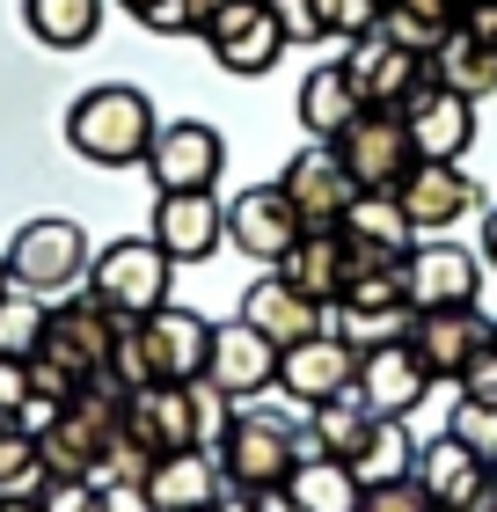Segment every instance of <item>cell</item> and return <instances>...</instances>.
<instances>
[{
    "label": "cell",
    "instance_id": "41",
    "mask_svg": "<svg viewBox=\"0 0 497 512\" xmlns=\"http://www.w3.org/2000/svg\"><path fill=\"white\" fill-rule=\"evenodd\" d=\"M454 395H461V403H497V344H490V352L454 381Z\"/></svg>",
    "mask_w": 497,
    "mask_h": 512
},
{
    "label": "cell",
    "instance_id": "34",
    "mask_svg": "<svg viewBox=\"0 0 497 512\" xmlns=\"http://www.w3.org/2000/svg\"><path fill=\"white\" fill-rule=\"evenodd\" d=\"M44 322H52V300L8 286V293H0V359H30L44 344Z\"/></svg>",
    "mask_w": 497,
    "mask_h": 512
},
{
    "label": "cell",
    "instance_id": "21",
    "mask_svg": "<svg viewBox=\"0 0 497 512\" xmlns=\"http://www.w3.org/2000/svg\"><path fill=\"white\" fill-rule=\"evenodd\" d=\"M125 432L147 447L154 461L161 454H183V447H198V425H191V381H147V388H132L125 395Z\"/></svg>",
    "mask_w": 497,
    "mask_h": 512
},
{
    "label": "cell",
    "instance_id": "33",
    "mask_svg": "<svg viewBox=\"0 0 497 512\" xmlns=\"http://www.w3.org/2000/svg\"><path fill=\"white\" fill-rule=\"evenodd\" d=\"M44 491H52V476H44L37 439L22 432V425H0V505H15V498H44Z\"/></svg>",
    "mask_w": 497,
    "mask_h": 512
},
{
    "label": "cell",
    "instance_id": "1",
    "mask_svg": "<svg viewBox=\"0 0 497 512\" xmlns=\"http://www.w3.org/2000/svg\"><path fill=\"white\" fill-rule=\"evenodd\" d=\"M154 132H161V118H154L147 88H132V81H103V88H88V96H74V110H66V147L81 161H96V169L147 161Z\"/></svg>",
    "mask_w": 497,
    "mask_h": 512
},
{
    "label": "cell",
    "instance_id": "20",
    "mask_svg": "<svg viewBox=\"0 0 497 512\" xmlns=\"http://www.w3.org/2000/svg\"><path fill=\"white\" fill-rule=\"evenodd\" d=\"M205 381L212 388H227L234 403H249V395H264V388H278V344L256 330V322H220L212 330V366H205Z\"/></svg>",
    "mask_w": 497,
    "mask_h": 512
},
{
    "label": "cell",
    "instance_id": "37",
    "mask_svg": "<svg viewBox=\"0 0 497 512\" xmlns=\"http://www.w3.org/2000/svg\"><path fill=\"white\" fill-rule=\"evenodd\" d=\"M446 432H454L461 447H476L490 469H497V403H461V395H454V417H446Z\"/></svg>",
    "mask_w": 497,
    "mask_h": 512
},
{
    "label": "cell",
    "instance_id": "23",
    "mask_svg": "<svg viewBox=\"0 0 497 512\" xmlns=\"http://www.w3.org/2000/svg\"><path fill=\"white\" fill-rule=\"evenodd\" d=\"M242 322H256V330H264L278 352H286V344H300V337H315V330H322V300H307L293 278L264 271V278H256V286L242 293Z\"/></svg>",
    "mask_w": 497,
    "mask_h": 512
},
{
    "label": "cell",
    "instance_id": "5",
    "mask_svg": "<svg viewBox=\"0 0 497 512\" xmlns=\"http://www.w3.org/2000/svg\"><path fill=\"white\" fill-rule=\"evenodd\" d=\"M117 330H125V322H117L103 300L81 286L74 300H59V308H52V322H44V344H37V352L52 359V366H66V374L88 388V381H103V374H110ZM37 352H30V359H37Z\"/></svg>",
    "mask_w": 497,
    "mask_h": 512
},
{
    "label": "cell",
    "instance_id": "11",
    "mask_svg": "<svg viewBox=\"0 0 497 512\" xmlns=\"http://www.w3.org/2000/svg\"><path fill=\"white\" fill-rule=\"evenodd\" d=\"M220 169H227V139H220V125H205V118L161 125L154 147H147L154 191H220Z\"/></svg>",
    "mask_w": 497,
    "mask_h": 512
},
{
    "label": "cell",
    "instance_id": "40",
    "mask_svg": "<svg viewBox=\"0 0 497 512\" xmlns=\"http://www.w3.org/2000/svg\"><path fill=\"white\" fill-rule=\"evenodd\" d=\"M30 403V359H0V425H15Z\"/></svg>",
    "mask_w": 497,
    "mask_h": 512
},
{
    "label": "cell",
    "instance_id": "9",
    "mask_svg": "<svg viewBox=\"0 0 497 512\" xmlns=\"http://www.w3.org/2000/svg\"><path fill=\"white\" fill-rule=\"evenodd\" d=\"M132 337H139V366H147V381H205V366H212V322L198 308H154L147 322H132Z\"/></svg>",
    "mask_w": 497,
    "mask_h": 512
},
{
    "label": "cell",
    "instance_id": "16",
    "mask_svg": "<svg viewBox=\"0 0 497 512\" xmlns=\"http://www.w3.org/2000/svg\"><path fill=\"white\" fill-rule=\"evenodd\" d=\"M359 403L373 417H417V403L432 395L439 381L424 374V359H417V344L410 337H395V344H373V352H359Z\"/></svg>",
    "mask_w": 497,
    "mask_h": 512
},
{
    "label": "cell",
    "instance_id": "26",
    "mask_svg": "<svg viewBox=\"0 0 497 512\" xmlns=\"http://www.w3.org/2000/svg\"><path fill=\"white\" fill-rule=\"evenodd\" d=\"M359 110H366V103H359V88H351L344 59H329V66H315V74L300 81V132L322 139V147H329L351 118H359Z\"/></svg>",
    "mask_w": 497,
    "mask_h": 512
},
{
    "label": "cell",
    "instance_id": "3",
    "mask_svg": "<svg viewBox=\"0 0 497 512\" xmlns=\"http://www.w3.org/2000/svg\"><path fill=\"white\" fill-rule=\"evenodd\" d=\"M169 286H176V264L161 256L154 235L103 242L96 264H88V293H96L117 322H147L154 308H169Z\"/></svg>",
    "mask_w": 497,
    "mask_h": 512
},
{
    "label": "cell",
    "instance_id": "47",
    "mask_svg": "<svg viewBox=\"0 0 497 512\" xmlns=\"http://www.w3.org/2000/svg\"><path fill=\"white\" fill-rule=\"evenodd\" d=\"M117 8H132V15H147V8H154V0H117Z\"/></svg>",
    "mask_w": 497,
    "mask_h": 512
},
{
    "label": "cell",
    "instance_id": "29",
    "mask_svg": "<svg viewBox=\"0 0 497 512\" xmlns=\"http://www.w3.org/2000/svg\"><path fill=\"white\" fill-rule=\"evenodd\" d=\"M22 22H30L37 44L52 52H81L103 30V0H22Z\"/></svg>",
    "mask_w": 497,
    "mask_h": 512
},
{
    "label": "cell",
    "instance_id": "6",
    "mask_svg": "<svg viewBox=\"0 0 497 512\" xmlns=\"http://www.w3.org/2000/svg\"><path fill=\"white\" fill-rule=\"evenodd\" d=\"M402 300H410L417 315L476 308L483 300V256L461 249L454 235H424L410 256H402Z\"/></svg>",
    "mask_w": 497,
    "mask_h": 512
},
{
    "label": "cell",
    "instance_id": "36",
    "mask_svg": "<svg viewBox=\"0 0 497 512\" xmlns=\"http://www.w3.org/2000/svg\"><path fill=\"white\" fill-rule=\"evenodd\" d=\"M381 15H388V0H322V37H337V44L373 37Z\"/></svg>",
    "mask_w": 497,
    "mask_h": 512
},
{
    "label": "cell",
    "instance_id": "43",
    "mask_svg": "<svg viewBox=\"0 0 497 512\" xmlns=\"http://www.w3.org/2000/svg\"><path fill=\"white\" fill-rule=\"evenodd\" d=\"M461 30L483 37V44H497V0H461Z\"/></svg>",
    "mask_w": 497,
    "mask_h": 512
},
{
    "label": "cell",
    "instance_id": "4",
    "mask_svg": "<svg viewBox=\"0 0 497 512\" xmlns=\"http://www.w3.org/2000/svg\"><path fill=\"white\" fill-rule=\"evenodd\" d=\"M212 454H220L227 491L271 498V491H286V476L300 469V425H278V417H256V410H242Z\"/></svg>",
    "mask_w": 497,
    "mask_h": 512
},
{
    "label": "cell",
    "instance_id": "32",
    "mask_svg": "<svg viewBox=\"0 0 497 512\" xmlns=\"http://www.w3.org/2000/svg\"><path fill=\"white\" fill-rule=\"evenodd\" d=\"M307 432H315V447H322V454L351 461V454L366 447V432H373V410L359 403V388H351V395H337V403L307 410Z\"/></svg>",
    "mask_w": 497,
    "mask_h": 512
},
{
    "label": "cell",
    "instance_id": "13",
    "mask_svg": "<svg viewBox=\"0 0 497 512\" xmlns=\"http://www.w3.org/2000/svg\"><path fill=\"white\" fill-rule=\"evenodd\" d=\"M351 381H359V352L337 337V330H315L278 352V388L293 395L300 410H322L337 403V395H351Z\"/></svg>",
    "mask_w": 497,
    "mask_h": 512
},
{
    "label": "cell",
    "instance_id": "39",
    "mask_svg": "<svg viewBox=\"0 0 497 512\" xmlns=\"http://www.w3.org/2000/svg\"><path fill=\"white\" fill-rule=\"evenodd\" d=\"M278 8V30L293 44H322V0H271Z\"/></svg>",
    "mask_w": 497,
    "mask_h": 512
},
{
    "label": "cell",
    "instance_id": "35",
    "mask_svg": "<svg viewBox=\"0 0 497 512\" xmlns=\"http://www.w3.org/2000/svg\"><path fill=\"white\" fill-rule=\"evenodd\" d=\"M234 417H242V410H234V395H227V388L191 381V425H198V447H205V454L227 439V425H234Z\"/></svg>",
    "mask_w": 497,
    "mask_h": 512
},
{
    "label": "cell",
    "instance_id": "22",
    "mask_svg": "<svg viewBox=\"0 0 497 512\" xmlns=\"http://www.w3.org/2000/svg\"><path fill=\"white\" fill-rule=\"evenodd\" d=\"M417 483L432 491L439 512H461V505H476L490 483H497V469H490L476 447H461L454 432H439L432 447H417Z\"/></svg>",
    "mask_w": 497,
    "mask_h": 512
},
{
    "label": "cell",
    "instance_id": "8",
    "mask_svg": "<svg viewBox=\"0 0 497 512\" xmlns=\"http://www.w3.org/2000/svg\"><path fill=\"white\" fill-rule=\"evenodd\" d=\"M329 147H337V161L351 169L359 191H395V183L417 169V147H410V132H402V110H359Z\"/></svg>",
    "mask_w": 497,
    "mask_h": 512
},
{
    "label": "cell",
    "instance_id": "19",
    "mask_svg": "<svg viewBox=\"0 0 497 512\" xmlns=\"http://www.w3.org/2000/svg\"><path fill=\"white\" fill-rule=\"evenodd\" d=\"M300 213H293V198L278 191V183H249L242 198L227 205V242L242 249V256H256V264H278L293 242H300Z\"/></svg>",
    "mask_w": 497,
    "mask_h": 512
},
{
    "label": "cell",
    "instance_id": "46",
    "mask_svg": "<svg viewBox=\"0 0 497 512\" xmlns=\"http://www.w3.org/2000/svg\"><path fill=\"white\" fill-rule=\"evenodd\" d=\"M0 512H44V498H15V505H0Z\"/></svg>",
    "mask_w": 497,
    "mask_h": 512
},
{
    "label": "cell",
    "instance_id": "18",
    "mask_svg": "<svg viewBox=\"0 0 497 512\" xmlns=\"http://www.w3.org/2000/svg\"><path fill=\"white\" fill-rule=\"evenodd\" d=\"M410 344H417V359H424L432 381H461L468 366L497 344V322L483 308H439V315H417Z\"/></svg>",
    "mask_w": 497,
    "mask_h": 512
},
{
    "label": "cell",
    "instance_id": "7",
    "mask_svg": "<svg viewBox=\"0 0 497 512\" xmlns=\"http://www.w3.org/2000/svg\"><path fill=\"white\" fill-rule=\"evenodd\" d=\"M198 37H205V52L220 59L234 81L271 74V66L286 59V44H293L286 30H278V8H271V0H227V8L212 15Z\"/></svg>",
    "mask_w": 497,
    "mask_h": 512
},
{
    "label": "cell",
    "instance_id": "30",
    "mask_svg": "<svg viewBox=\"0 0 497 512\" xmlns=\"http://www.w3.org/2000/svg\"><path fill=\"white\" fill-rule=\"evenodd\" d=\"M351 476H359V483H395V476H417V439H410V417H373L366 447L351 454Z\"/></svg>",
    "mask_w": 497,
    "mask_h": 512
},
{
    "label": "cell",
    "instance_id": "24",
    "mask_svg": "<svg viewBox=\"0 0 497 512\" xmlns=\"http://www.w3.org/2000/svg\"><path fill=\"white\" fill-rule=\"evenodd\" d=\"M220 491H227L220 454H205V447L161 454V461H154V476H147V505H154V512H205Z\"/></svg>",
    "mask_w": 497,
    "mask_h": 512
},
{
    "label": "cell",
    "instance_id": "15",
    "mask_svg": "<svg viewBox=\"0 0 497 512\" xmlns=\"http://www.w3.org/2000/svg\"><path fill=\"white\" fill-rule=\"evenodd\" d=\"M154 242H161L169 264H205L227 242L220 191H154Z\"/></svg>",
    "mask_w": 497,
    "mask_h": 512
},
{
    "label": "cell",
    "instance_id": "10",
    "mask_svg": "<svg viewBox=\"0 0 497 512\" xmlns=\"http://www.w3.org/2000/svg\"><path fill=\"white\" fill-rule=\"evenodd\" d=\"M395 205L410 213L417 242L424 235H454L468 213H483V183L468 176L461 161H417V169L395 183Z\"/></svg>",
    "mask_w": 497,
    "mask_h": 512
},
{
    "label": "cell",
    "instance_id": "12",
    "mask_svg": "<svg viewBox=\"0 0 497 512\" xmlns=\"http://www.w3.org/2000/svg\"><path fill=\"white\" fill-rule=\"evenodd\" d=\"M337 59H344V74H351V88H359L366 110H402L424 81H432V59L402 52V44L381 37V30H373V37H351Z\"/></svg>",
    "mask_w": 497,
    "mask_h": 512
},
{
    "label": "cell",
    "instance_id": "38",
    "mask_svg": "<svg viewBox=\"0 0 497 512\" xmlns=\"http://www.w3.org/2000/svg\"><path fill=\"white\" fill-rule=\"evenodd\" d=\"M359 512H439V505H432V491H424L417 476H395V483H366Z\"/></svg>",
    "mask_w": 497,
    "mask_h": 512
},
{
    "label": "cell",
    "instance_id": "45",
    "mask_svg": "<svg viewBox=\"0 0 497 512\" xmlns=\"http://www.w3.org/2000/svg\"><path fill=\"white\" fill-rule=\"evenodd\" d=\"M483 264L497 271V205H483Z\"/></svg>",
    "mask_w": 497,
    "mask_h": 512
},
{
    "label": "cell",
    "instance_id": "2",
    "mask_svg": "<svg viewBox=\"0 0 497 512\" xmlns=\"http://www.w3.org/2000/svg\"><path fill=\"white\" fill-rule=\"evenodd\" d=\"M0 256H8V278H15L22 293H37V300H66L74 286H88V264H96V249H88L81 220H66V213L22 220L15 242L0 249Z\"/></svg>",
    "mask_w": 497,
    "mask_h": 512
},
{
    "label": "cell",
    "instance_id": "25",
    "mask_svg": "<svg viewBox=\"0 0 497 512\" xmlns=\"http://www.w3.org/2000/svg\"><path fill=\"white\" fill-rule=\"evenodd\" d=\"M278 278H293L307 300L337 308V293H344V227H300V242L278 256Z\"/></svg>",
    "mask_w": 497,
    "mask_h": 512
},
{
    "label": "cell",
    "instance_id": "27",
    "mask_svg": "<svg viewBox=\"0 0 497 512\" xmlns=\"http://www.w3.org/2000/svg\"><path fill=\"white\" fill-rule=\"evenodd\" d=\"M359 491L366 483L351 476V461H337V454H315V461H300L286 476V505L293 512H359Z\"/></svg>",
    "mask_w": 497,
    "mask_h": 512
},
{
    "label": "cell",
    "instance_id": "44",
    "mask_svg": "<svg viewBox=\"0 0 497 512\" xmlns=\"http://www.w3.org/2000/svg\"><path fill=\"white\" fill-rule=\"evenodd\" d=\"M395 8H410L424 22H439V30H461V0H395Z\"/></svg>",
    "mask_w": 497,
    "mask_h": 512
},
{
    "label": "cell",
    "instance_id": "17",
    "mask_svg": "<svg viewBox=\"0 0 497 512\" xmlns=\"http://www.w3.org/2000/svg\"><path fill=\"white\" fill-rule=\"evenodd\" d=\"M402 132H410L417 161H461L476 147V103L454 96L446 81H424L410 103H402Z\"/></svg>",
    "mask_w": 497,
    "mask_h": 512
},
{
    "label": "cell",
    "instance_id": "31",
    "mask_svg": "<svg viewBox=\"0 0 497 512\" xmlns=\"http://www.w3.org/2000/svg\"><path fill=\"white\" fill-rule=\"evenodd\" d=\"M337 227H344L351 242H381V249H402V256L417 249V227H410V213L395 205V191H359Z\"/></svg>",
    "mask_w": 497,
    "mask_h": 512
},
{
    "label": "cell",
    "instance_id": "28",
    "mask_svg": "<svg viewBox=\"0 0 497 512\" xmlns=\"http://www.w3.org/2000/svg\"><path fill=\"white\" fill-rule=\"evenodd\" d=\"M432 81H446V88H454V96H468V103L497 96V44L454 30V37L432 52Z\"/></svg>",
    "mask_w": 497,
    "mask_h": 512
},
{
    "label": "cell",
    "instance_id": "48",
    "mask_svg": "<svg viewBox=\"0 0 497 512\" xmlns=\"http://www.w3.org/2000/svg\"><path fill=\"white\" fill-rule=\"evenodd\" d=\"M8 286H15V278H8V256H0V293H8Z\"/></svg>",
    "mask_w": 497,
    "mask_h": 512
},
{
    "label": "cell",
    "instance_id": "42",
    "mask_svg": "<svg viewBox=\"0 0 497 512\" xmlns=\"http://www.w3.org/2000/svg\"><path fill=\"white\" fill-rule=\"evenodd\" d=\"M44 512H103V491L96 483H52V491H44Z\"/></svg>",
    "mask_w": 497,
    "mask_h": 512
},
{
    "label": "cell",
    "instance_id": "14",
    "mask_svg": "<svg viewBox=\"0 0 497 512\" xmlns=\"http://www.w3.org/2000/svg\"><path fill=\"white\" fill-rule=\"evenodd\" d=\"M278 191L293 198V213L307 227H337L351 213V198H359V183H351V169L337 161V147H322V139H307V147L278 169Z\"/></svg>",
    "mask_w": 497,
    "mask_h": 512
}]
</instances>
